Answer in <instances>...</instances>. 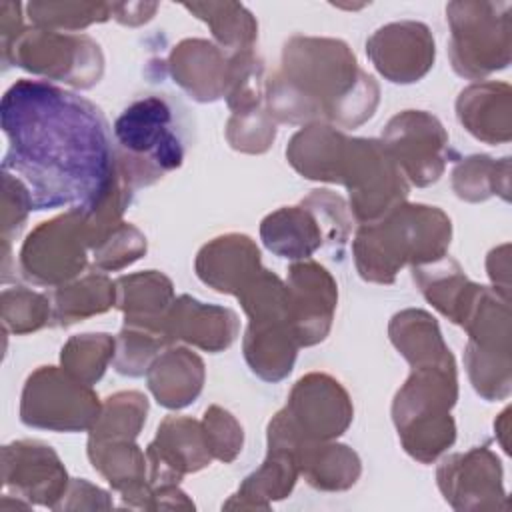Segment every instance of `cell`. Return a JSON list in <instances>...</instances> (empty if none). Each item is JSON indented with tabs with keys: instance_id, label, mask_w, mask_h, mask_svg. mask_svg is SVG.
Masks as SVG:
<instances>
[{
	"instance_id": "obj_28",
	"label": "cell",
	"mask_w": 512,
	"mask_h": 512,
	"mask_svg": "<svg viewBox=\"0 0 512 512\" xmlns=\"http://www.w3.org/2000/svg\"><path fill=\"white\" fill-rule=\"evenodd\" d=\"M298 348L286 320H252L244 334V358L266 382H278L292 372Z\"/></svg>"
},
{
	"instance_id": "obj_29",
	"label": "cell",
	"mask_w": 512,
	"mask_h": 512,
	"mask_svg": "<svg viewBox=\"0 0 512 512\" xmlns=\"http://www.w3.org/2000/svg\"><path fill=\"white\" fill-rule=\"evenodd\" d=\"M260 236L270 252L292 260L310 258L326 240L316 214L302 202L268 214L260 224Z\"/></svg>"
},
{
	"instance_id": "obj_37",
	"label": "cell",
	"mask_w": 512,
	"mask_h": 512,
	"mask_svg": "<svg viewBox=\"0 0 512 512\" xmlns=\"http://www.w3.org/2000/svg\"><path fill=\"white\" fill-rule=\"evenodd\" d=\"M116 354V340L110 334H78L62 346V368L76 380L92 386L98 382Z\"/></svg>"
},
{
	"instance_id": "obj_25",
	"label": "cell",
	"mask_w": 512,
	"mask_h": 512,
	"mask_svg": "<svg viewBox=\"0 0 512 512\" xmlns=\"http://www.w3.org/2000/svg\"><path fill=\"white\" fill-rule=\"evenodd\" d=\"M148 388L164 408L178 410L198 398L204 386V362L186 348H168L146 370Z\"/></svg>"
},
{
	"instance_id": "obj_8",
	"label": "cell",
	"mask_w": 512,
	"mask_h": 512,
	"mask_svg": "<svg viewBox=\"0 0 512 512\" xmlns=\"http://www.w3.org/2000/svg\"><path fill=\"white\" fill-rule=\"evenodd\" d=\"M2 58L36 76L76 88H92L104 72L102 50L90 36L44 28L24 30Z\"/></svg>"
},
{
	"instance_id": "obj_1",
	"label": "cell",
	"mask_w": 512,
	"mask_h": 512,
	"mask_svg": "<svg viewBox=\"0 0 512 512\" xmlns=\"http://www.w3.org/2000/svg\"><path fill=\"white\" fill-rule=\"evenodd\" d=\"M8 152L2 170L30 192L34 210L96 214L128 186L98 106L42 80H18L2 98Z\"/></svg>"
},
{
	"instance_id": "obj_20",
	"label": "cell",
	"mask_w": 512,
	"mask_h": 512,
	"mask_svg": "<svg viewBox=\"0 0 512 512\" xmlns=\"http://www.w3.org/2000/svg\"><path fill=\"white\" fill-rule=\"evenodd\" d=\"M164 330L170 342L182 340L208 352H220L236 340L238 316L230 308L202 304L184 294L174 298Z\"/></svg>"
},
{
	"instance_id": "obj_33",
	"label": "cell",
	"mask_w": 512,
	"mask_h": 512,
	"mask_svg": "<svg viewBox=\"0 0 512 512\" xmlns=\"http://www.w3.org/2000/svg\"><path fill=\"white\" fill-rule=\"evenodd\" d=\"M114 304L116 284L104 274L90 272L80 280L58 286L54 292L52 318L58 326H70L94 314H102Z\"/></svg>"
},
{
	"instance_id": "obj_41",
	"label": "cell",
	"mask_w": 512,
	"mask_h": 512,
	"mask_svg": "<svg viewBox=\"0 0 512 512\" xmlns=\"http://www.w3.org/2000/svg\"><path fill=\"white\" fill-rule=\"evenodd\" d=\"M2 324L14 334H28L42 328L50 316V300L44 294L16 286L2 292Z\"/></svg>"
},
{
	"instance_id": "obj_32",
	"label": "cell",
	"mask_w": 512,
	"mask_h": 512,
	"mask_svg": "<svg viewBox=\"0 0 512 512\" xmlns=\"http://www.w3.org/2000/svg\"><path fill=\"white\" fill-rule=\"evenodd\" d=\"M390 340L412 366L452 358L438 322L424 310L398 312L390 322Z\"/></svg>"
},
{
	"instance_id": "obj_4",
	"label": "cell",
	"mask_w": 512,
	"mask_h": 512,
	"mask_svg": "<svg viewBox=\"0 0 512 512\" xmlns=\"http://www.w3.org/2000/svg\"><path fill=\"white\" fill-rule=\"evenodd\" d=\"M458 398L454 358L412 366L396 392L392 418L404 450L428 464L454 444L456 426L450 408Z\"/></svg>"
},
{
	"instance_id": "obj_36",
	"label": "cell",
	"mask_w": 512,
	"mask_h": 512,
	"mask_svg": "<svg viewBox=\"0 0 512 512\" xmlns=\"http://www.w3.org/2000/svg\"><path fill=\"white\" fill-rule=\"evenodd\" d=\"M148 400L140 392H118L106 400L96 424L90 430L92 440H134L146 422Z\"/></svg>"
},
{
	"instance_id": "obj_13",
	"label": "cell",
	"mask_w": 512,
	"mask_h": 512,
	"mask_svg": "<svg viewBox=\"0 0 512 512\" xmlns=\"http://www.w3.org/2000/svg\"><path fill=\"white\" fill-rule=\"evenodd\" d=\"M382 144L416 186L434 184L450 160L444 126L436 116L424 110H404L396 114L382 132Z\"/></svg>"
},
{
	"instance_id": "obj_2",
	"label": "cell",
	"mask_w": 512,
	"mask_h": 512,
	"mask_svg": "<svg viewBox=\"0 0 512 512\" xmlns=\"http://www.w3.org/2000/svg\"><path fill=\"white\" fill-rule=\"evenodd\" d=\"M380 88L346 42L292 36L282 68L266 84L270 118L288 124L324 122L356 128L372 118Z\"/></svg>"
},
{
	"instance_id": "obj_9",
	"label": "cell",
	"mask_w": 512,
	"mask_h": 512,
	"mask_svg": "<svg viewBox=\"0 0 512 512\" xmlns=\"http://www.w3.org/2000/svg\"><path fill=\"white\" fill-rule=\"evenodd\" d=\"M462 326L470 334L464 360L472 386L486 400L506 398L510 394L508 300L482 286Z\"/></svg>"
},
{
	"instance_id": "obj_5",
	"label": "cell",
	"mask_w": 512,
	"mask_h": 512,
	"mask_svg": "<svg viewBox=\"0 0 512 512\" xmlns=\"http://www.w3.org/2000/svg\"><path fill=\"white\" fill-rule=\"evenodd\" d=\"M112 132L118 144V172L132 190L154 184L184 160L174 110L162 96L134 100L116 118Z\"/></svg>"
},
{
	"instance_id": "obj_11",
	"label": "cell",
	"mask_w": 512,
	"mask_h": 512,
	"mask_svg": "<svg viewBox=\"0 0 512 512\" xmlns=\"http://www.w3.org/2000/svg\"><path fill=\"white\" fill-rule=\"evenodd\" d=\"M102 406L96 392L64 368L40 366L22 390L20 420L30 428L54 432L92 430Z\"/></svg>"
},
{
	"instance_id": "obj_27",
	"label": "cell",
	"mask_w": 512,
	"mask_h": 512,
	"mask_svg": "<svg viewBox=\"0 0 512 512\" xmlns=\"http://www.w3.org/2000/svg\"><path fill=\"white\" fill-rule=\"evenodd\" d=\"M412 278L424 298L454 324L466 320L482 290V286L472 284L462 274L460 266L446 256L414 266Z\"/></svg>"
},
{
	"instance_id": "obj_19",
	"label": "cell",
	"mask_w": 512,
	"mask_h": 512,
	"mask_svg": "<svg viewBox=\"0 0 512 512\" xmlns=\"http://www.w3.org/2000/svg\"><path fill=\"white\" fill-rule=\"evenodd\" d=\"M194 266L204 284L234 296L262 270L258 246L246 234H224L204 244Z\"/></svg>"
},
{
	"instance_id": "obj_15",
	"label": "cell",
	"mask_w": 512,
	"mask_h": 512,
	"mask_svg": "<svg viewBox=\"0 0 512 512\" xmlns=\"http://www.w3.org/2000/svg\"><path fill=\"white\" fill-rule=\"evenodd\" d=\"M2 484L18 498L56 508L70 480L48 444L18 440L2 448Z\"/></svg>"
},
{
	"instance_id": "obj_21",
	"label": "cell",
	"mask_w": 512,
	"mask_h": 512,
	"mask_svg": "<svg viewBox=\"0 0 512 512\" xmlns=\"http://www.w3.org/2000/svg\"><path fill=\"white\" fill-rule=\"evenodd\" d=\"M170 72L190 98L214 102L224 96L230 58L216 44L200 38L182 40L170 54Z\"/></svg>"
},
{
	"instance_id": "obj_26",
	"label": "cell",
	"mask_w": 512,
	"mask_h": 512,
	"mask_svg": "<svg viewBox=\"0 0 512 512\" xmlns=\"http://www.w3.org/2000/svg\"><path fill=\"white\" fill-rule=\"evenodd\" d=\"M346 142L348 138L332 124L314 122L292 136L286 158L304 178L338 184Z\"/></svg>"
},
{
	"instance_id": "obj_39",
	"label": "cell",
	"mask_w": 512,
	"mask_h": 512,
	"mask_svg": "<svg viewBox=\"0 0 512 512\" xmlns=\"http://www.w3.org/2000/svg\"><path fill=\"white\" fill-rule=\"evenodd\" d=\"M90 252L94 268L104 272L122 270L146 252V238L136 226L120 222L94 238Z\"/></svg>"
},
{
	"instance_id": "obj_3",
	"label": "cell",
	"mask_w": 512,
	"mask_h": 512,
	"mask_svg": "<svg viewBox=\"0 0 512 512\" xmlns=\"http://www.w3.org/2000/svg\"><path fill=\"white\" fill-rule=\"evenodd\" d=\"M450 218L436 206L400 204L376 222L362 224L354 238V262L368 282L392 284L404 264H426L446 256Z\"/></svg>"
},
{
	"instance_id": "obj_42",
	"label": "cell",
	"mask_w": 512,
	"mask_h": 512,
	"mask_svg": "<svg viewBox=\"0 0 512 512\" xmlns=\"http://www.w3.org/2000/svg\"><path fill=\"white\" fill-rule=\"evenodd\" d=\"M226 136L232 148L248 154H262L270 148L276 136V126L270 114L256 108L244 114H232Z\"/></svg>"
},
{
	"instance_id": "obj_12",
	"label": "cell",
	"mask_w": 512,
	"mask_h": 512,
	"mask_svg": "<svg viewBox=\"0 0 512 512\" xmlns=\"http://www.w3.org/2000/svg\"><path fill=\"white\" fill-rule=\"evenodd\" d=\"M90 224L82 210H68L34 228L20 250V272L40 286H62L84 272Z\"/></svg>"
},
{
	"instance_id": "obj_38",
	"label": "cell",
	"mask_w": 512,
	"mask_h": 512,
	"mask_svg": "<svg viewBox=\"0 0 512 512\" xmlns=\"http://www.w3.org/2000/svg\"><path fill=\"white\" fill-rule=\"evenodd\" d=\"M30 20L44 30H78L112 16V4L102 2H30Z\"/></svg>"
},
{
	"instance_id": "obj_43",
	"label": "cell",
	"mask_w": 512,
	"mask_h": 512,
	"mask_svg": "<svg viewBox=\"0 0 512 512\" xmlns=\"http://www.w3.org/2000/svg\"><path fill=\"white\" fill-rule=\"evenodd\" d=\"M204 436L210 446L212 458L220 462H232L240 452L244 444L242 426L238 420L220 406H210L204 412Z\"/></svg>"
},
{
	"instance_id": "obj_7",
	"label": "cell",
	"mask_w": 512,
	"mask_h": 512,
	"mask_svg": "<svg viewBox=\"0 0 512 512\" xmlns=\"http://www.w3.org/2000/svg\"><path fill=\"white\" fill-rule=\"evenodd\" d=\"M452 36L448 54L456 74L476 80L510 62V4L452 2L446 6Z\"/></svg>"
},
{
	"instance_id": "obj_45",
	"label": "cell",
	"mask_w": 512,
	"mask_h": 512,
	"mask_svg": "<svg viewBox=\"0 0 512 512\" xmlns=\"http://www.w3.org/2000/svg\"><path fill=\"white\" fill-rule=\"evenodd\" d=\"M18 2L0 4V36H2V54L14 44V40L24 32L22 16Z\"/></svg>"
},
{
	"instance_id": "obj_23",
	"label": "cell",
	"mask_w": 512,
	"mask_h": 512,
	"mask_svg": "<svg viewBox=\"0 0 512 512\" xmlns=\"http://www.w3.org/2000/svg\"><path fill=\"white\" fill-rule=\"evenodd\" d=\"M114 284L116 306L124 312V326L166 334V314L174 302V290L168 276L156 270H146L120 276Z\"/></svg>"
},
{
	"instance_id": "obj_17",
	"label": "cell",
	"mask_w": 512,
	"mask_h": 512,
	"mask_svg": "<svg viewBox=\"0 0 512 512\" xmlns=\"http://www.w3.org/2000/svg\"><path fill=\"white\" fill-rule=\"evenodd\" d=\"M212 460L202 424L186 416H166L146 448L150 486L178 484L184 474L198 472Z\"/></svg>"
},
{
	"instance_id": "obj_16",
	"label": "cell",
	"mask_w": 512,
	"mask_h": 512,
	"mask_svg": "<svg viewBox=\"0 0 512 512\" xmlns=\"http://www.w3.org/2000/svg\"><path fill=\"white\" fill-rule=\"evenodd\" d=\"M374 68L390 82H418L434 64V38L426 24L404 20L378 28L366 40Z\"/></svg>"
},
{
	"instance_id": "obj_40",
	"label": "cell",
	"mask_w": 512,
	"mask_h": 512,
	"mask_svg": "<svg viewBox=\"0 0 512 512\" xmlns=\"http://www.w3.org/2000/svg\"><path fill=\"white\" fill-rule=\"evenodd\" d=\"M170 340L166 334L136 326H122V332L116 340V354H114V368L124 376H142L156 354L168 346Z\"/></svg>"
},
{
	"instance_id": "obj_14",
	"label": "cell",
	"mask_w": 512,
	"mask_h": 512,
	"mask_svg": "<svg viewBox=\"0 0 512 512\" xmlns=\"http://www.w3.org/2000/svg\"><path fill=\"white\" fill-rule=\"evenodd\" d=\"M288 316L300 346L322 342L332 326L338 288L330 272L312 260H300L288 270Z\"/></svg>"
},
{
	"instance_id": "obj_34",
	"label": "cell",
	"mask_w": 512,
	"mask_h": 512,
	"mask_svg": "<svg viewBox=\"0 0 512 512\" xmlns=\"http://www.w3.org/2000/svg\"><path fill=\"white\" fill-rule=\"evenodd\" d=\"M186 10L204 20L214 38L222 48L234 52L252 50L254 40L258 38V22L254 16L236 2H204V4H184Z\"/></svg>"
},
{
	"instance_id": "obj_30",
	"label": "cell",
	"mask_w": 512,
	"mask_h": 512,
	"mask_svg": "<svg viewBox=\"0 0 512 512\" xmlns=\"http://www.w3.org/2000/svg\"><path fill=\"white\" fill-rule=\"evenodd\" d=\"M288 450L294 452L306 482L318 490H348L362 470L358 454L344 444L300 442Z\"/></svg>"
},
{
	"instance_id": "obj_35",
	"label": "cell",
	"mask_w": 512,
	"mask_h": 512,
	"mask_svg": "<svg viewBox=\"0 0 512 512\" xmlns=\"http://www.w3.org/2000/svg\"><path fill=\"white\" fill-rule=\"evenodd\" d=\"M510 158L494 162L484 154L464 158L452 172V188L458 198L468 202H480L494 194H502L508 200V176Z\"/></svg>"
},
{
	"instance_id": "obj_44",
	"label": "cell",
	"mask_w": 512,
	"mask_h": 512,
	"mask_svg": "<svg viewBox=\"0 0 512 512\" xmlns=\"http://www.w3.org/2000/svg\"><path fill=\"white\" fill-rule=\"evenodd\" d=\"M2 236L4 244H10V236L18 234L28 212L34 210L30 192L20 178L2 170Z\"/></svg>"
},
{
	"instance_id": "obj_24",
	"label": "cell",
	"mask_w": 512,
	"mask_h": 512,
	"mask_svg": "<svg viewBox=\"0 0 512 512\" xmlns=\"http://www.w3.org/2000/svg\"><path fill=\"white\" fill-rule=\"evenodd\" d=\"M456 114L462 126L486 144L510 140V86L504 82L472 84L460 92Z\"/></svg>"
},
{
	"instance_id": "obj_10",
	"label": "cell",
	"mask_w": 512,
	"mask_h": 512,
	"mask_svg": "<svg viewBox=\"0 0 512 512\" xmlns=\"http://www.w3.org/2000/svg\"><path fill=\"white\" fill-rule=\"evenodd\" d=\"M338 184L348 188L352 214L360 224L380 220L408 196L402 170L382 140L374 138H348Z\"/></svg>"
},
{
	"instance_id": "obj_6",
	"label": "cell",
	"mask_w": 512,
	"mask_h": 512,
	"mask_svg": "<svg viewBox=\"0 0 512 512\" xmlns=\"http://www.w3.org/2000/svg\"><path fill=\"white\" fill-rule=\"evenodd\" d=\"M348 392L328 374L312 372L300 378L288 404L268 424V446L292 448L300 442L338 438L352 422Z\"/></svg>"
},
{
	"instance_id": "obj_46",
	"label": "cell",
	"mask_w": 512,
	"mask_h": 512,
	"mask_svg": "<svg viewBox=\"0 0 512 512\" xmlns=\"http://www.w3.org/2000/svg\"><path fill=\"white\" fill-rule=\"evenodd\" d=\"M156 8V4H112V16L122 24L138 26L148 22Z\"/></svg>"
},
{
	"instance_id": "obj_31",
	"label": "cell",
	"mask_w": 512,
	"mask_h": 512,
	"mask_svg": "<svg viewBox=\"0 0 512 512\" xmlns=\"http://www.w3.org/2000/svg\"><path fill=\"white\" fill-rule=\"evenodd\" d=\"M298 462L294 452L280 446H268L264 464L244 478L238 492L224 508H268L270 500L286 498L298 478Z\"/></svg>"
},
{
	"instance_id": "obj_18",
	"label": "cell",
	"mask_w": 512,
	"mask_h": 512,
	"mask_svg": "<svg viewBox=\"0 0 512 512\" xmlns=\"http://www.w3.org/2000/svg\"><path fill=\"white\" fill-rule=\"evenodd\" d=\"M436 476L446 502L456 510L498 508V500L506 498L500 460L486 446L446 458Z\"/></svg>"
},
{
	"instance_id": "obj_22",
	"label": "cell",
	"mask_w": 512,
	"mask_h": 512,
	"mask_svg": "<svg viewBox=\"0 0 512 512\" xmlns=\"http://www.w3.org/2000/svg\"><path fill=\"white\" fill-rule=\"evenodd\" d=\"M88 458L128 506L148 508L152 486L146 482V454L134 440H92L88 438Z\"/></svg>"
}]
</instances>
